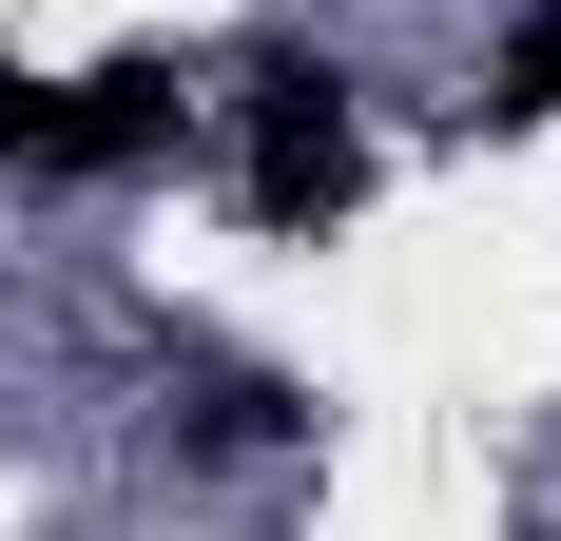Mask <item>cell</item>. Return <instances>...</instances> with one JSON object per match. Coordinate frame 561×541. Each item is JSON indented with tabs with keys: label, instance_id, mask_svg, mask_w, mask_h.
I'll list each match as a JSON object with an SVG mask.
<instances>
[{
	"label": "cell",
	"instance_id": "6da1fadb",
	"mask_svg": "<svg viewBox=\"0 0 561 541\" xmlns=\"http://www.w3.org/2000/svg\"><path fill=\"white\" fill-rule=\"evenodd\" d=\"M232 194L272 232H330L348 194H368V116H348L330 58H252V78H232Z\"/></svg>",
	"mask_w": 561,
	"mask_h": 541
},
{
	"label": "cell",
	"instance_id": "7a4b0ae2",
	"mask_svg": "<svg viewBox=\"0 0 561 541\" xmlns=\"http://www.w3.org/2000/svg\"><path fill=\"white\" fill-rule=\"evenodd\" d=\"M174 58H98V78H20L0 58V174H136L174 156Z\"/></svg>",
	"mask_w": 561,
	"mask_h": 541
},
{
	"label": "cell",
	"instance_id": "3957f363",
	"mask_svg": "<svg viewBox=\"0 0 561 541\" xmlns=\"http://www.w3.org/2000/svg\"><path fill=\"white\" fill-rule=\"evenodd\" d=\"M484 116H523V136H542V116H561V0H542V20H523V39H504V97H484Z\"/></svg>",
	"mask_w": 561,
	"mask_h": 541
}]
</instances>
